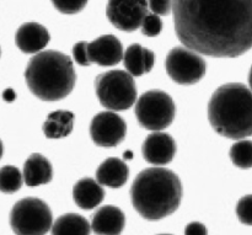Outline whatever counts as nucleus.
<instances>
[{"instance_id": "f257e3e1", "label": "nucleus", "mask_w": 252, "mask_h": 235, "mask_svg": "<svg viewBox=\"0 0 252 235\" xmlns=\"http://www.w3.org/2000/svg\"><path fill=\"white\" fill-rule=\"evenodd\" d=\"M175 31L185 47L216 58L252 48V0H172Z\"/></svg>"}, {"instance_id": "f03ea898", "label": "nucleus", "mask_w": 252, "mask_h": 235, "mask_svg": "<svg viewBox=\"0 0 252 235\" xmlns=\"http://www.w3.org/2000/svg\"><path fill=\"white\" fill-rule=\"evenodd\" d=\"M135 211L147 221H159L174 213L182 199L179 176L165 168L145 169L135 177L130 189Z\"/></svg>"}, {"instance_id": "7ed1b4c3", "label": "nucleus", "mask_w": 252, "mask_h": 235, "mask_svg": "<svg viewBox=\"0 0 252 235\" xmlns=\"http://www.w3.org/2000/svg\"><path fill=\"white\" fill-rule=\"evenodd\" d=\"M208 118L218 134L240 140L252 135V91L241 83L221 85L208 103Z\"/></svg>"}, {"instance_id": "20e7f679", "label": "nucleus", "mask_w": 252, "mask_h": 235, "mask_svg": "<svg viewBox=\"0 0 252 235\" xmlns=\"http://www.w3.org/2000/svg\"><path fill=\"white\" fill-rule=\"evenodd\" d=\"M25 79L34 96L43 101H57L73 91L76 75L73 62L66 54L44 51L30 59Z\"/></svg>"}, {"instance_id": "39448f33", "label": "nucleus", "mask_w": 252, "mask_h": 235, "mask_svg": "<svg viewBox=\"0 0 252 235\" xmlns=\"http://www.w3.org/2000/svg\"><path fill=\"white\" fill-rule=\"evenodd\" d=\"M95 90L101 105L113 112L130 108L137 100L134 79L125 70L100 74L95 80Z\"/></svg>"}, {"instance_id": "423d86ee", "label": "nucleus", "mask_w": 252, "mask_h": 235, "mask_svg": "<svg viewBox=\"0 0 252 235\" xmlns=\"http://www.w3.org/2000/svg\"><path fill=\"white\" fill-rule=\"evenodd\" d=\"M53 217L48 204L36 197L20 200L10 213V227L16 235H46Z\"/></svg>"}, {"instance_id": "0eeeda50", "label": "nucleus", "mask_w": 252, "mask_h": 235, "mask_svg": "<svg viewBox=\"0 0 252 235\" xmlns=\"http://www.w3.org/2000/svg\"><path fill=\"white\" fill-rule=\"evenodd\" d=\"M134 112L143 128L160 132L172 123L176 107L169 94L160 90H150L138 99Z\"/></svg>"}, {"instance_id": "6e6552de", "label": "nucleus", "mask_w": 252, "mask_h": 235, "mask_svg": "<svg viewBox=\"0 0 252 235\" xmlns=\"http://www.w3.org/2000/svg\"><path fill=\"white\" fill-rule=\"evenodd\" d=\"M165 68L175 83L192 85L206 74V62L201 54L187 47H175L167 54Z\"/></svg>"}, {"instance_id": "1a4fd4ad", "label": "nucleus", "mask_w": 252, "mask_h": 235, "mask_svg": "<svg viewBox=\"0 0 252 235\" xmlns=\"http://www.w3.org/2000/svg\"><path fill=\"white\" fill-rule=\"evenodd\" d=\"M106 12L113 26L132 32L139 29L149 7L147 0H108Z\"/></svg>"}, {"instance_id": "9d476101", "label": "nucleus", "mask_w": 252, "mask_h": 235, "mask_svg": "<svg viewBox=\"0 0 252 235\" xmlns=\"http://www.w3.org/2000/svg\"><path fill=\"white\" fill-rule=\"evenodd\" d=\"M127 133V125L121 116L113 111L100 112L93 118L90 135L98 147H116L123 142Z\"/></svg>"}, {"instance_id": "9b49d317", "label": "nucleus", "mask_w": 252, "mask_h": 235, "mask_svg": "<svg viewBox=\"0 0 252 235\" xmlns=\"http://www.w3.org/2000/svg\"><path fill=\"white\" fill-rule=\"evenodd\" d=\"M88 58L90 63L101 67H113L123 59V47L120 39L112 34H105L89 42Z\"/></svg>"}, {"instance_id": "f8f14e48", "label": "nucleus", "mask_w": 252, "mask_h": 235, "mask_svg": "<svg viewBox=\"0 0 252 235\" xmlns=\"http://www.w3.org/2000/svg\"><path fill=\"white\" fill-rule=\"evenodd\" d=\"M143 157L149 164L161 167L174 159L176 153V143L174 138L164 132H154L148 135L143 143Z\"/></svg>"}, {"instance_id": "ddd939ff", "label": "nucleus", "mask_w": 252, "mask_h": 235, "mask_svg": "<svg viewBox=\"0 0 252 235\" xmlns=\"http://www.w3.org/2000/svg\"><path fill=\"white\" fill-rule=\"evenodd\" d=\"M48 30L37 22L21 25L15 34V42L24 53H39L49 42Z\"/></svg>"}, {"instance_id": "4468645a", "label": "nucleus", "mask_w": 252, "mask_h": 235, "mask_svg": "<svg viewBox=\"0 0 252 235\" xmlns=\"http://www.w3.org/2000/svg\"><path fill=\"white\" fill-rule=\"evenodd\" d=\"M125 226V214L112 204L98 208L91 221V229L96 235H121Z\"/></svg>"}, {"instance_id": "2eb2a0df", "label": "nucleus", "mask_w": 252, "mask_h": 235, "mask_svg": "<svg viewBox=\"0 0 252 235\" xmlns=\"http://www.w3.org/2000/svg\"><path fill=\"white\" fill-rule=\"evenodd\" d=\"M127 73L132 76H142L149 73L155 63V54L150 49L135 43L128 47L123 54Z\"/></svg>"}, {"instance_id": "dca6fc26", "label": "nucleus", "mask_w": 252, "mask_h": 235, "mask_svg": "<svg viewBox=\"0 0 252 235\" xmlns=\"http://www.w3.org/2000/svg\"><path fill=\"white\" fill-rule=\"evenodd\" d=\"M129 176V170L127 164L118 158L106 159L96 171V181L101 186L118 189L127 182Z\"/></svg>"}, {"instance_id": "f3484780", "label": "nucleus", "mask_w": 252, "mask_h": 235, "mask_svg": "<svg viewBox=\"0 0 252 235\" xmlns=\"http://www.w3.org/2000/svg\"><path fill=\"white\" fill-rule=\"evenodd\" d=\"M53 170L49 160L42 154H32L27 158L24 165L22 177L27 186L34 187L48 184L52 180Z\"/></svg>"}, {"instance_id": "a211bd4d", "label": "nucleus", "mask_w": 252, "mask_h": 235, "mask_svg": "<svg viewBox=\"0 0 252 235\" xmlns=\"http://www.w3.org/2000/svg\"><path fill=\"white\" fill-rule=\"evenodd\" d=\"M73 197L81 209H94L105 199V190L96 180L84 177L74 186Z\"/></svg>"}, {"instance_id": "6ab92c4d", "label": "nucleus", "mask_w": 252, "mask_h": 235, "mask_svg": "<svg viewBox=\"0 0 252 235\" xmlns=\"http://www.w3.org/2000/svg\"><path fill=\"white\" fill-rule=\"evenodd\" d=\"M74 127V115L69 111H54L47 116L43 132L47 138L58 139L69 135Z\"/></svg>"}, {"instance_id": "aec40b11", "label": "nucleus", "mask_w": 252, "mask_h": 235, "mask_svg": "<svg viewBox=\"0 0 252 235\" xmlns=\"http://www.w3.org/2000/svg\"><path fill=\"white\" fill-rule=\"evenodd\" d=\"M52 235H90L88 219L76 213H66L52 224Z\"/></svg>"}, {"instance_id": "412c9836", "label": "nucleus", "mask_w": 252, "mask_h": 235, "mask_svg": "<svg viewBox=\"0 0 252 235\" xmlns=\"http://www.w3.org/2000/svg\"><path fill=\"white\" fill-rule=\"evenodd\" d=\"M230 159L235 167L240 169L252 168V140L240 139L231 147Z\"/></svg>"}, {"instance_id": "4be33fe9", "label": "nucleus", "mask_w": 252, "mask_h": 235, "mask_svg": "<svg viewBox=\"0 0 252 235\" xmlns=\"http://www.w3.org/2000/svg\"><path fill=\"white\" fill-rule=\"evenodd\" d=\"M24 177L20 170L12 165H5L0 169V191L4 194H14L22 186Z\"/></svg>"}, {"instance_id": "5701e85b", "label": "nucleus", "mask_w": 252, "mask_h": 235, "mask_svg": "<svg viewBox=\"0 0 252 235\" xmlns=\"http://www.w3.org/2000/svg\"><path fill=\"white\" fill-rule=\"evenodd\" d=\"M140 29H142V34H145V36H158L162 30L161 19L158 15L153 14V12H148V15L143 20L142 25H140Z\"/></svg>"}, {"instance_id": "b1692460", "label": "nucleus", "mask_w": 252, "mask_h": 235, "mask_svg": "<svg viewBox=\"0 0 252 235\" xmlns=\"http://www.w3.org/2000/svg\"><path fill=\"white\" fill-rule=\"evenodd\" d=\"M236 216L246 226H252V195H246L236 204Z\"/></svg>"}, {"instance_id": "393cba45", "label": "nucleus", "mask_w": 252, "mask_h": 235, "mask_svg": "<svg viewBox=\"0 0 252 235\" xmlns=\"http://www.w3.org/2000/svg\"><path fill=\"white\" fill-rule=\"evenodd\" d=\"M54 7L62 14L73 15L85 7L88 0H52Z\"/></svg>"}, {"instance_id": "a878e982", "label": "nucleus", "mask_w": 252, "mask_h": 235, "mask_svg": "<svg viewBox=\"0 0 252 235\" xmlns=\"http://www.w3.org/2000/svg\"><path fill=\"white\" fill-rule=\"evenodd\" d=\"M148 7L158 16H166L172 10V0H147Z\"/></svg>"}, {"instance_id": "bb28decb", "label": "nucleus", "mask_w": 252, "mask_h": 235, "mask_svg": "<svg viewBox=\"0 0 252 235\" xmlns=\"http://www.w3.org/2000/svg\"><path fill=\"white\" fill-rule=\"evenodd\" d=\"M86 47H88V42L84 41L78 42V43L73 47L74 59H75L76 63L81 67H88L91 64L90 62H89L88 49H86Z\"/></svg>"}, {"instance_id": "cd10ccee", "label": "nucleus", "mask_w": 252, "mask_h": 235, "mask_svg": "<svg viewBox=\"0 0 252 235\" xmlns=\"http://www.w3.org/2000/svg\"><path fill=\"white\" fill-rule=\"evenodd\" d=\"M207 228L199 222H192L185 229V235H207Z\"/></svg>"}, {"instance_id": "c85d7f7f", "label": "nucleus", "mask_w": 252, "mask_h": 235, "mask_svg": "<svg viewBox=\"0 0 252 235\" xmlns=\"http://www.w3.org/2000/svg\"><path fill=\"white\" fill-rule=\"evenodd\" d=\"M2 99H4V101H6V102H12V101L16 99V94H15V91L12 90L11 88H7L5 89L4 93H2Z\"/></svg>"}, {"instance_id": "c756f323", "label": "nucleus", "mask_w": 252, "mask_h": 235, "mask_svg": "<svg viewBox=\"0 0 252 235\" xmlns=\"http://www.w3.org/2000/svg\"><path fill=\"white\" fill-rule=\"evenodd\" d=\"M123 158L127 160H130L133 158V153L130 152V150H127V152H125V154H123Z\"/></svg>"}, {"instance_id": "7c9ffc66", "label": "nucleus", "mask_w": 252, "mask_h": 235, "mask_svg": "<svg viewBox=\"0 0 252 235\" xmlns=\"http://www.w3.org/2000/svg\"><path fill=\"white\" fill-rule=\"evenodd\" d=\"M249 84H250V90L252 91V67L250 69V74H249Z\"/></svg>"}, {"instance_id": "2f4dec72", "label": "nucleus", "mask_w": 252, "mask_h": 235, "mask_svg": "<svg viewBox=\"0 0 252 235\" xmlns=\"http://www.w3.org/2000/svg\"><path fill=\"white\" fill-rule=\"evenodd\" d=\"M1 155H2V143L1 140H0V158H1Z\"/></svg>"}, {"instance_id": "473e14b6", "label": "nucleus", "mask_w": 252, "mask_h": 235, "mask_svg": "<svg viewBox=\"0 0 252 235\" xmlns=\"http://www.w3.org/2000/svg\"><path fill=\"white\" fill-rule=\"evenodd\" d=\"M159 235H171V234H159Z\"/></svg>"}]
</instances>
